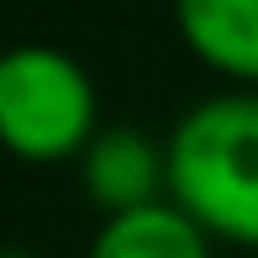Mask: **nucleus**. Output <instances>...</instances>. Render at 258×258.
<instances>
[{"label":"nucleus","mask_w":258,"mask_h":258,"mask_svg":"<svg viewBox=\"0 0 258 258\" xmlns=\"http://www.w3.org/2000/svg\"><path fill=\"white\" fill-rule=\"evenodd\" d=\"M0 58H6V48H0Z\"/></svg>","instance_id":"obj_7"},{"label":"nucleus","mask_w":258,"mask_h":258,"mask_svg":"<svg viewBox=\"0 0 258 258\" xmlns=\"http://www.w3.org/2000/svg\"><path fill=\"white\" fill-rule=\"evenodd\" d=\"M174 27L206 69L258 85V0H174Z\"/></svg>","instance_id":"obj_4"},{"label":"nucleus","mask_w":258,"mask_h":258,"mask_svg":"<svg viewBox=\"0 0 258 258\" xmlns=\"http://www.w3.org/2000/svg\"><path fill=\"white\" fill-rule=\"evenodd\" d=\"M100 132L90 69L53 42H16L0 58V148L21 163H63Z\"/></svg>","instance_id":"obj_2"},{"label":"nucleus","mask_w":258,"mask_h":258,"mask_svg":"<svg viewBox=\"0 0 258 258\" xmlns=\"http://www.w3.org/2000/svg\"><path fill=\"white\" fill-rule=\"evenodd\" d=\"M169 201L201 221L211 242L258 248V90L206 95L174 121Z\"/></svg>","instance_id":"obj_1"},{"label":"nucleus","mask_w":258,"mask_h":258,"mask_svg":"<svg viewBox=\"0 0 258 258\" xmlns=\"http://www.w3.org/2000/svg\"><path fill=\"white\" fill-rule=\"evenodd\" d=\"M0 258H11V253H6V248H0Z\"/></svg>","instance_id":"obj_6"},{"label":"nucleus","mask_w":258,"mask_h":258,"mask_svg":"<svg viewBox=\"0 0 258 258\" xmlns=\"http://www.w3.org/2000/svg\"><path fill=\"white\" fill-rule=\"evenodd\" d=\"M85 258H211V232L174 201H158L126 216H105Z\"/></svg>","instance_id":"obj_5"},{"label":"nucleus","mask_w":258,"mask_h":258,"mask_svg":"<svg viewBox=\"0 0 258 258\" xmlns=\"http://www.w3.org/2000/svg\"><path fill=\"white\" fill-rule=\"evenodd\" d=\"M79 179L105 216H126V211L169 201V153L143 126L116 121V126H100L90 148L79 153Z\"/></svg>","instance_id":"obj_3"}]
</instances>
